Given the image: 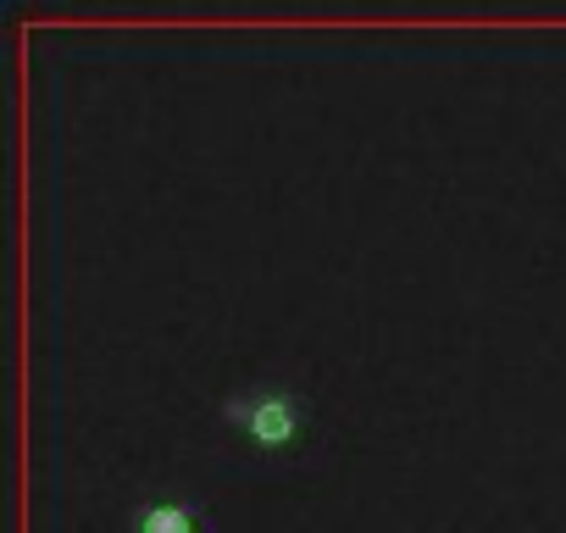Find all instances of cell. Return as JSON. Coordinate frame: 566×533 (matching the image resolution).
I'll return each instance as SVG.
<instances>
[{
	"label": "cell",
	"instance_id": "1",
	"mask_svg": "<svg viewBox=\"0 0 566 533\" xmlns=\"http://www.w3.org/2000/svg\"><path fill=\"white\" fill-rule=\"evenodd\" d=\"M222 422L261 456H295L312 433L306 422V395L290 378H255L222 395Z\"/></svg>",
	"mask_w": 566,
	"mask_h": 533
},
{
	"label": "cell",
	"instance_id": "2",
	"mask_svg": "<svg viewBox=\"0 0 566 533\" xmlns=\"http://www.w3.org/2000/svg\"><path fill=\"white\" fill-rule=\"evenodd\" d=\"M128 533H206V511L189 494H145L128 511Z\"/></svg>",
	"mask_w": 566,
	"mask_h": 533
}]
</instances>
